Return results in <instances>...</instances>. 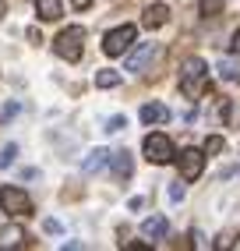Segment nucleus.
Here are the masks:
<instances>
[{
  "label": "nucleus",
  "instance_id": "9d476101",
  "mask_svg": "<svg viewBox=\"0 0 240 251\" xmlns=\"http://www.w3.org/2000/svg\"><path fill=\"white\" fill-rule=\"evenodd\" d=\"M110 163H113V177H117V180H127V177H131V156H127V152H113Z\"/></svg>",
  "mask_w": 240,
  "mask_h": 251
},
{
  "label": "nucleus",
  "instance_id": "423d86ee",
  "mask_svg": "<svg viewBox=\"0 0 240 251\" xmlns=\"http://www.w3.org/2000/svg\"><path fill=\"white\" fill-rule=\"evenodd\" d=\"M205 170V152L201 149H184L180 152V177L184 180H198Z\"/></svg>",
  "mask_w": 240,
  "mask_h": 251
},
{
  "label": "nucleus",
  "instance_id": "393cba45",
  "mask_svg": "<svg viewBox=\"0 0 240 251\" xmlns=\"http://www.w3.org/2000/svg\"><path fill=\"white\" fill-rule=\"evenodd\" d=\"M0 14H4V4H0Z\"/></svg>",
  "mask_w": 240,
  "mask_h": 251
},
{
  "label": "nucleus",
  "instance_id": "b1692460",
  "mask_svg": "<svg viewBox=\"0 0 240 251\" xmlns=\"http://www.w3.org/2000/svg\"><path fill=\"white\" fill-rule=\"evenodd\" d=\"M71 4H74L78 11H85V7H89V4H92V0H71Z\"/></svg>",
  "mask_w": 240,
  "mask_h": 251
},
{
  "label": "nucleus",
  "instance_id": "9b49d317",
  "mask_svg": "<svg viewBox=\"0 0 240 251\" xmlns=\"http://www.w3.org/2000/svg\"><path fill=\"white\" fill-rule=\"evenodd\" d=\"M166 18H169V11H166L163 4H156V7H148V11H145V18H142V22H145V28H159V25H166Z\"/></svg>",
  "mask_w": 240,
  "mask_h": 251
},
{
  "label": "nucleus",
  "instance_id": "f257e3e1",
  "mask_svg": "<svg viewBox=\"0 0 240 251\" xmlns=\"http://www.w3.org/2000/svg\"><path fill=\"white\" fill-rule=\"evenodd\" d=\"M205 75H209V68H205L201 57L184 60V68H180V89H184L187 99H198L205 92Z\"/></svg>",
  "mask_w": 240,
  "mask_h": 251
},
{
  "label": "nucleus",
  "instance_id": "412c9836",
  "mask_svg": "<svg viewBox=\"0 0 240 251\" xmlns=\"http://www.w3.org/2000/svg\"><path fill=\"white\" fill-rule=\"evenodd\" d=\"M14 113H18V103H7V106H4V113H0V117H4V121H11Z\"/></svg>",
  "mask_w": 240,
  "mask_h": 251
},
{
  "label": "nucleus",
  "instance_id": "f8f14e48",
  "mask_svg": "<svg viewBox=\"0 0 240 251\" xmlns=\"http://www.w3.org/2000/svg\"><path fill=\"white\" fill-rule=\"evenodd\" d=\"M36 11L43 22H57L60 18V0H36Z\"/></svg>",
  "mask_w": 240,
  "mask_h": 251
},
{
  "label": "nucleus",
  "instance_id": "6e6552de",
  "mask_svg": "<svg viewBox=\"0 0 240 251\" xmlns=\"http://www.w3.org/2000/svg\"><path fill=\"white\" fill-rule=\"evenodd\" d=\"M166 230H169L166 216H148V220L142 223V233H145L148 241H159V237H166Z\"/></svg>",
  "mask_w": 240,
  "mask_h": 251
},
{
  "label": "nucleus",
  "instance_id": "dca6fc26",
  "mask_svg": "<svg viewBox=\"0 0 240 251\" xmlns=\"http://www.w3.org/2000/svg\"><path fill=\"white\" fill-rule=\"evenodd\" d=\"M222 7H226L222 0H201V14H205V18H216Z\"/></svg>",
  "mask_w": 240,
  "mask_h": 251
},
{
  "label": "nucleus",
  "instance_id": "4468645a",
  "mask_svg": "<svg viewBox=\"0 0 240 251\" xmlns=\"http://www.w3.org/2000/svg\"><path fill=\"white\" fill-rule=\"evenodd\" d=\"M96 85H99V89H117V85H120V75H117L113 68H102V71L96 75Z\"/></svg>",
  "mask_w": 240,
  "mask_h": 251
},
{
  "label": "nucleus",
  "instance_id": "2eb2a0df",
  "mask_svg": "<svg viewBox=\"0 0 240 251\" xmlns=\"http://www.w3.org/2000/svg\"><path fill=\"white\" fill-rule=\"evenodd\" d=\"M25 241V233L18 230V226H11V230H4V233H0V248H18Z\"/></svg>",
  "mask_w": 240,
  "mask_h": 251
},
{
  "label": "nucleus",
  "instance_id": "20e7f679",
  "mask_svg": "<svg viewBox=\"0 0 240 251\" xmlns=\"http://www.w3.org/2000/svg\"><path fill=\"white\" fill-rule=\"evenodd\" d=\"M0 209L11 212V216H28L32 212V198L22 191V188H0Z\"/></svg>",
  "mask_w": 240,
  "mask_h": 251
},
{
  "label": "nucleus",
  "instance_id": "a211bd4d",
  "mask_svg": "<svg viewBox=\"0 0 240 251\" xmlns=\"http://www.w3.org/2000/svg\"><path fill=\"white\" fill-rule=\"evenodd\" d=\"M237 71H240V68H233L230 60H222V64H219V75H222V78H237Z\"/></svg>",
  "mask_w": 240,
  "mask_h": 251
},
{
  "label": "nucleus",
  "instance_id": "1a4fd4ad",
  "mask_svg": "<svg viewBox=\"0 0 240 251\" xmlns=\"http://www.w3.org/2000/svg\"><path fill=\"white\" fill-rule=\"evenodd\" d=\"M142 121H145V124H166V121H169V110H166L163 103H145V106H142Z\"/></svg>",
  "mask_w": 240,
  "mask_h": 251
},
{
  "label": "nucleus",
  "instance_id": "f3484780",
  "mask_svg": "<svg viewBox=\"0 0 240 251\" xmlns=\"http://www.w3.org/2000/svg\"><path fill=\"white\" fill-rule=\"evenodd\" d=\"M14 152H18L14 145H4V149H0V166H7V163L14 159Z\"/></svg>",
  "mask_w": 240,
  "mask_h": 251
},
{
  "label": "nucleus",
  "instance_id": "f03ea898",
  "mask_svg": "<svg viewBox=\"0 0 240 251\" xmlns=\"http://www.w3.org/2000/svg\"><path fill=\"white\" fill-rule=\"evenodd\" d=\"M81 39H85V28H81V25L64 28L60 36L53 39V53L64 57V60H78V57H81Z\"/></svg>",
  "mask_w": 240,
  "mask_h": 251
},
{
  "label": "nucleus",
  "instance_id": "6ab92c4d",
  "mask_svg": "<svg viewBox=\"0 0 240 251\" xmlns=\"http://www.w3.org/2000/svg\"><path fill=\"white\" fill-rule=\"evenodd\" d=\"M205 152H222V138H219V135H212L209 142H205Z\"/></svg>",
  "mask_w": 240,
  "mask_h": 251
},
{
  "label": "nucleus",
  "instance_id": "4be33fe9",
  "mask_svg": "<svg viewBox=\"0 0 240 251\" xmlns=\"http://www.w3.org/2000/svg\"><path fill=\"white\" fill-rule=\"evenodd\" d=\"M169 198H173V202H180V198H184V188H180V184H173V188H169Z\"/></svg>",
  "mask_w": 240,
  "mask_h": 251
},
{
  "label": "nucleus",
  "instance_id": "39448f33",
  "mask_svg": "<svg viewBox=\"0 0 240 251\" xmlns=\"http://www.w3.org/2000/svg\"><path fill=\"white\" fill-rule=\"evenodd\" d=\"M145 159L156 163V166H163V163H169V159H177L173 142H169L166 135H148V138H145Z\"/></svg>",
  "mask_w": 240,
  "mask_h": 251
},
{
  "label": "nucleus",
  "instance_id": "0eeeda50",
  "mask_svg": "<svg viewBox=\"0 0 240 251\" xmlns=\"http://www.w3.org/2000/svg\"><path fill=\"white\" fill-rule=\"evenodd\" d=\"M152 57H156V43H142V46H138V50H134V53L127 57V64H124V68L138 75V71H145V64H148Z\"/></svg>",
  "mask_w": 240,
  "mask_h": 251
},
{
  "label": "nucleus",
  "instance_id": "ddd939ff",
  "mask_svg": "<svg viewBox=\"0 0 240 251\" xmlns=\"http://www.w3.org/2000/svg\"><path fill=\"white\" fill-rule=\"evenodd\" d=\"M106 159H110L106 149H96V152H89V159L81 163V170H85V174H96V170H102V166H106Z\"/></svg>",
  "mask_w": 240,
  "mask_h": 251
},
{
  "label": "nucleus",
  "instance_id": "7ed1b4c3",
  "mask_svg": "<svg viewBox=\"0 0 240 251\" xmlns=\"http://www.w3.org/2000/svg\"><path fill=\"white\" fill-rule=\"evenodd\" d=\"M134 25H120V28H113V32H106V39H102V53L106 57H120V53H127L131 50V43H134Z\"/></svg>",
  "mask_w": 240,
  "mask_h": 251
},
{
  "label": "nucleus",
  "instance_id": "aec40b11",
  "mask_svg": "<svg viewBox=\"0 0 240 251\" xmlns=\"http://www.w3.org/2000/svg\"><path fill=\"white\" fill-rule=\"evenodd\" d=\"M120 127H127V117H110L106 131H120Z\"/></svg>",
  "mask_w": 240,
  "mask_h": 251
},
{
  "label": "nucleus",
  "instance_id": "5701e85b",
  "mask_svg": "<svg viewBox=\"0 0 240 251\" xmlns=\"http://www.w3.org/2000/svg\"><path fill=\"white\" fill-rule=\"evenodd\" d=\"M230 50H233V53H240V28L233 32V43H230Z\"/></svg>",
  "mask_w": 240,
  "mask_h": 251
}]
</instances>
